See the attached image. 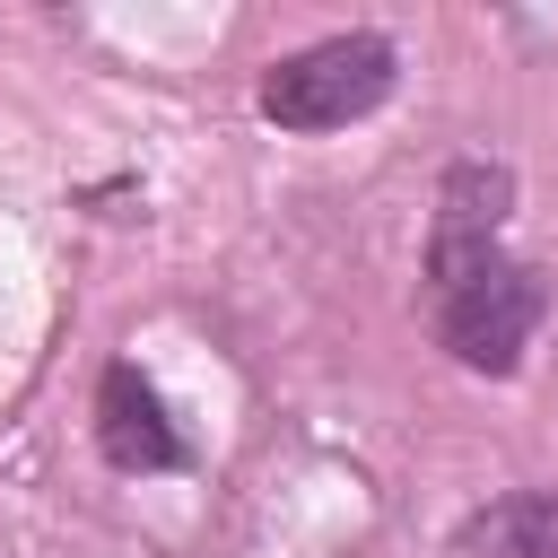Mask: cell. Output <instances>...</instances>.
<instances>
[{
    "instance_id": "1",
    "label": "cell",
    "mask_w": 558,
    "mask_h": 558,
    "mask_svg": "<svg viewBox=\"0 0 558 558\" xmlns=\"http://www.w3.org/2000/svg\"><path fill=\"white\" fill-rule=\"evenodd\" d=\"M392 44L384 35H331V44H305L288 52L270 78H262V113L279 131H340L357 113H375L392 96Z\"/></svg>"
},
{
    "instance_id": "2",
    "label": "cell",
    "mask_w": 558,
    "mask_h": 558,
    "mask_svg": "<svg viewBox=\"0 0 558 558\" xmlns=\"http://www.w3.org/2000/svg\"><path fill=\"white\" fill-rule=\"evenodd\" d=\"M549 314V270L532 262H488L480 279L445 288L436 296V340L471 366V375H514L523 366V340L541 331Z\"/></svg>"
},
{
    "instance_id": "3",
    "label": "cell",
    "mask_w": 558,
    "mask_h": 558,
    "mask_svg": "<svg viewBox=\"0 0 558 558\" xmlns=\"http://www.w3.org/2000/svg\"><path fill=\"white\" fill-rule=\"evenodd\" d=\"M506 209H514V166H497V157H453V166H445V183H436V227H427V288H436V296L462 288V279H480L488 262H506V253H497Z\"/></svg>"
},
{
    "instance_id": "4",
    "label": "cell",
    "mask_w": 558,
    "mask_h": 558,
    "mask_svg": "<svg viewBox=\"0 0 558 558\" xmlns=\"http://www.w3.org/2000/svg\"><path fill=\"white\" fill-rule=\"evenodd\" d=\"M96 445L113 471H183V436L166 427V401L140 366H105L96 384Z\"/></svg>"
},
{
    "instance_id": "5",
    "label": "cell",
    "mask_w": 558,
    "mask_h": 558,
    "mask_svg": "<svg viewBox=\"0 0 558 558\" xmlns=\"http://www.w3.org/2000/svg\"><path fill=\"white\" fill-rule=\"evenodd\" d=\"M462 558H558V488H514V497H488L462 532H453Z\"/></svg>"
}]
</instances>
